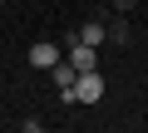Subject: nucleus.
<instances>
[{
  "mask_svg": "<svg viewBox=\"0 0 148 133\" xmlns=\"http://www.w3.org/2000/svg\"><path fill=\"white\" fill-rule=\"evenodd\" d=\"M49 79H54L59 89H69L74 79H79V69H74V64H69V59H59V64H54V69H49Z\"/></svg>",
  "mask_w": 148,
  "mask_h": 133,
  "instance_id": "39448f33",
  "label": "nucleus"
},
{
  "mask_svg": "<svg viewBox=\"0 0 148 133\" xmlns=\"http://www.w3.org/2000/svg\"><path fill=\"white\" fill-rule=\"evenodd\" d=\"M109 5H114V10H119V15H128V10H133V5H138V0H109Z\"/></svg>",
  "mask_w": 148,
  "mask_h": 133,
  "instance_id": "0eeeda50",
  "label": "nucleus"
},
{
  "mask_svg": "<svg viewBox=\"0 0 148 133\" xmlns=\"http://www.w3.org/2000/svg\"><path fill=\"white\" fill-rule=\"evenodd\" d=\"M104 35H109V44H133V30H128V15H114V20H104Z\"/></svg>",
  "mask_w": 148,
  "mask_h": 133,
  "instance_id": "20e7f679",
  "label": "nucleus"
},
{
  "mask_svg": "<svg viewBox=\"0 0 148 133\" xmlns=\"http://www.w3.org/2000/svg\"><path fill=\"white\" fill-rule=\"evenodd\" d=\"M64 59H69L79 74H84V69H99V49H94V44H84L79 35H69V49H64Z\"/></svg>",
  "mask_w": 148,
  "mask_h": 133,
  "instance_id": "f03ea898",
  "label": "nucleus"
},
{
  "mask_svg": "<svg viewBox=\"0 0 148 133\" xmlns=\"http://www.w3.org/2000/svg\"><path fill=\"white\" fill-rule=\"evenodd\" d=\"M59 59H64V49H59L54 40H35V44H30V69H45V74H49Z\"/></svg>",
  "mask_w": 148,
  "mask_h": 133,
  "instance_id": "7ed1b4c3",
  "label": "nucleus"
},
{
  "mask_svg": "<svg viewBox=\"0 0 148 133\" xmlns=\"http://www.w3.org/2000/svg\"><path fill=\"white\" fill-rule=\"evenodd\" d=\"M99 99H104V74L84 69L79 79H74V104H99Z\"/></svg>",
  "mask_w": 148,
  "mask_h": 133,
  "instance_id": "f257e3e1",
  "label": "nucleus"
},
{
  "mask_svg": "<svg viewBox=\"0 0 148 133\" xmlns=\"http://www.w3.org/2000/svg\"><path fill=\"white\" fill-rule=\"evenodd\" d=\"M0 5H5V0H0Z\"/></svg>",
  "mask_w": 148,
  "mask_h": 133,
  "instance_id": "6e6552de",
  "label": "nucleus"
},
{
  "mask_svg": "<svg viewBox=\"0 0 148 133\" xmlns=\"http://www.w3.org/2000/svg\"><path fill=\"white\" fill-rule=\"evenodd\" d=\"M79 40H84V44H94V49H99V44H109V35H104V20H89V25L79 30Z\"/></svg>",
  "mask_w": 148,
  "mask_h": 133,
  "instance_id": "423d86ee",
  "label": "nucleus"
}]
</instances>
